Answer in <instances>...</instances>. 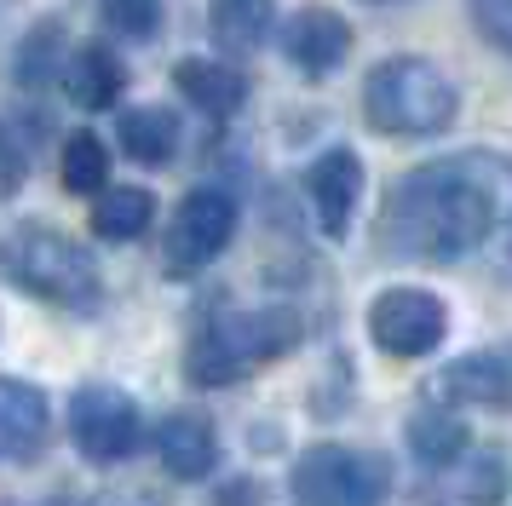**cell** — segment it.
I'll return each instance as SVG.
<instances>
[{
    "label": "cell",
    "mask_w": 512,
    "mask_h": 506,
    "mask_svg": "<svg viewBox=\"0 0 512 506\" xmlns=\"http://www.w3.org/2000/svg\"><path fill=\"white\" fill-rule=\"evenodd\" d=\"M87 506H167L156 489H110V495H93Z\"/></svg>",
    "instance_id": "cell-25"
},
{
    "label": "cell",
    "mask_w": 512,
    "mask_h": 506,
    "mask_svg": "<svg viewBox=\"0 0 512 506\" xmlns=\"http://www.w3.org/2000/svg\"><path fill=\"white\" fill-rule=\"evenodd\" d=\"M501 225H512V156L461 150V156L420 161L415 173L386 190L380 207V253L449 265L484 248Z\"/></svg>",
    "instance_id": "cell-1"
},
{
    "label": "cell",
    "mask_w": 512,
    "mask_h": 506,
    "mask_svg": "<svg viewBox=\"0 0 512 506\" xmlns=\"http://www.w3.org/2000/svg\"><path fill=\"white\" fill-rule=\"evenodd\" d=\"M277 23V0H213L208 6V35L225 52H259L271 41Z\"/></svg>",
    "instance_id": "cell-16"
},
{
    "label": "cell",
    "mask_w": 512,
    "mask_h": 506,
    "mask_svg": "<svg viewBox=\"0 0 512 506\" xmlns=\"http://www.w3.org/2000/svg\"><path fill=\"white\" fill-rule=\"evenodd\" d=\"M461 110L455 81L432 58H386L363 81V121L386 138H426L443 133Z\"/></svg>",
    "instance_id": "cell-2"
},
{
    "label": "cell",
    "mask_w": 512,
    "mask_h": 506,
    "mask_svg": "<svg viewBox=\"0 0 512 506\" xmlns=\"http://www.w3.org/2000/svg\"><path fill=\"white\" fill-rule=\"evenodd\" d=\"M173 87L208 115H236L242 98H248V81H242L231 64H213V58H185V64H173Z\"/></svg>",
    "instance_id": "cell-15"
},
{
    "label": "cell",
    "mask_w": 512,
    "mask_h": 506,
    "mask_svg": "<svg viewBox=\"0 0 512 506\" xmlns=\"http://www.w3.org/2000/svg\"><path fill=\"white\" fill-rule=\"evenodd\" d=\"M300 345V317L288 305H265V311H236V317L208 322L185 351V374L196 386H231L254 368L277 363Z\"/></svg>",
    "instance_id": "cell-3"
},
{
    "label": "cell",
    "mask_w": 512,
    "mask_h": 506,
    "mask_svg": "<svg viewBox=\"0 0 512 506\" xmlns=\"http://www.w3.org/2000/svg\"><path fill=\"white\" fill-rule=\"evenodd\" d=\"M305 196H311V213H317L328 242H346L357 196H363V161L351 156V150H323L305 167Z\"/></svg>",
    "instance_id": "cell-9"
},
{
    "label": "cell",
    "mask_w": 512,
    "mask_h": 506,
    "mask_svg": "<svg viewBox=\"0 0 512 506\" xmlns=\"http://www.w3.org/2000/svg\"><path fill=\"white\" fill-rule=\"evenodd\" d=\"M64 92H70L81 110H110L121 92H127V69L110 46H81L64 69Z\"/></svg>",
    "instance_id": "cell-14"
},
{
    "label": "cell",
    "mask_w": 512,
    "mask_h": 506,
    "mask_svg": "<svg viewBox=\"0 0 512 506\" xmlns=\"http://www.w3.org/2000/svg\"><path fill=\"white\" fill-rule=\"evenodd\" d=\"M0 276L18 282L24 294L47 299V305H70V311H87L98 299V265L93 253L70 242L64 230L52 225H18L6 242H0Z\"/></svg>",
    "instance_id": "cell-4"
},
{
    "label": "cell",
    "mask_w": 512,
    "mask_h": 506,
    "mask_svg": "<svg viewBox=\"0 0 512 506\" xmlns=\"http://www.w3.org/2000/svg\"><path fill=\"white\" fill-rule=\"evenodd\" d=\"M449 311L432 288H386L369 305V334L386 357H426L443 345Z\"/></svg>",
    "instance_id": "cell-8"
},
{
    "label": "cell",
    "mask_w": 512,
    "mask_h": 506,
    "mask_svg": "<svg viewBox=\"0 0 512 506\" xmlns=\"http://www.w3.org/2000/svg\"><path fill=\"white\" fill-rule=\"evenodd\" d=\"M156 455H162V466L173 472V478H208L213 460H219V437H213V426L202 420V414H167L162 432H156Z\"/></svg>",
    "instance_id": "cell-13"
},
{
    "label": "cell",
    "mask_w": 512,
    "mask_h": 506,
    "mask_svg": "<svg viewBox=\"0 0 512 506\" xmlns=\"http://www.w3.org/2000/svg\"><path fill=\"white\" fill-rule=\"evenodd\" d=\"M70 437L87 460H127L144 437L139 403L121 386H81L70 397Z\"/></svg>",
    "instance_id": "cell-7"
},
{
    "label": "cell",
    "mask_w": 512,
    "mask_h": 506,
    "mask_svg": "<svg viewBox=\"0 0 512 506\" xmlns=\"http://www.w3.org/2000/svg\"><path fill=\"white\" fill-rule=\"evenodd\" d=\"M346 52H351V23L334 6H305L300 18L288 23V58L311 81L334 75V69L346 64Z\"/></svg>",
    "instance_id": "cell-10"
},
{
    "label": "cell",
    "mask_w": 512,
    "mask_h": 506,
    "mask_svg": "<svg viewBox=\"0 0 512 506\" xmlns=\"http://www.w3.org/2000/svg\"><path fill=\"white\" fill-rule=\"evenodd\" d=\"M150 219H156V196L144 184H116V190L104 184L93 196V230L104 242H133L150 230Z\"/></svg>",
    "instance_id": "cell-17"
},
{
    "label": "cell",
    "mask_w": 512,
    "mask_h": 506,
    "mask_svg": "<svg viewBox=\"0 0 512 506\" xmlns=\"http://www.w3.org/2000/svg\"><path fill=\"white\" fill-rule=\"evenodd\" d=\"M512 489V466L501 455H472L461 466V501L466 506H501Z\"/></svg>",
    "instance_id": "cell-21"
},
{
    "label": "cell",
    "mask_w": 512,
    "mask_h": 506,
    "mask_svg": "<svg viewBox=\"0 0 512 506\" xmlns=\"http://www.w3.org/2000/svg\"><path fill=\"white\" fill-rule=\"evenodd\" d=\"M47 397L29 386V380H12L0 374V466L12 460H35L41 443H47Z\"/></svg>",
    "instance_id": "cell-11"
},
{
    "label": "cell",
    "mask_w": 512,
    "mask_h": 506,
    "mask_svg": "<svg viewBox=\"0 0 512 506\" xmlns=\"http://www.w3.org/2000/svg\"><path fill=\"white\" fill-rule=\"evenodd\" d=\"M392 489V466L374 449L317 443L294 466V506H380Z\"/></svg>",
    "instance_id": "cell-5"
},
{
    "label": "cell",
    "mask_w": 512,
    "mask_h": 506,
    "mask_svg": "<svg viewBox=\"0 0 512 506\" xmlns=\"http://www.w3.org/2000/svg\"><path fill=\"white\" fill-rule=\"evenodd\" d=\"M58 173H64V190H70V196H98V190L110 184V150H104V138L98 133H70L64 138Z\"/></svg>",
    "instance_id": "cell-20"
},
{
    "label": "cell",
    "mask_w": 512,
    "mask_h": 506,
    "mask_svg": "<svg viewBox=\"0 0 512 506\" xmlns=\"http://www.w3.org/2000/svg\"><path fill=\"white\" fill-rule=\"evenodd\" d=\"M231 230H236L231 190L196 184L179 202V213H173V230H167V271L190 276V271H202V265H213L219 253L231 248Z\"/></svg>",
    "instance_id": "cell-6"
},
{
    "label": "cell",
    "mask_w": 512,
    "mask_h": 506,
    "mask_svg": "<svg viewBox=\"0 0 512 506\" xmlns=\"http://www.w3.org/2000/svg\"><path fill=\"white\" fill-rule=\"evenodd\" d=\"M472 18L501 52H512V0H472Z\"/></svg>",
    "instance_id": "cell-24"
},
{
    "label": "cell",
    "mask_w": 512,
    "mask_h": 506,
    "mask_svg": "<svg viewBox=\"0 0 512 506\" xmlns=\"http://www.w3.org/2000/svg\"><path fill=\"white\" fill-rule=\"evenodd\" d=\"M438 386H443V397H455V403L512 409V345H489V351H472L461 363H449Z\"/></svg>",
    "instance_id": "cell-12"
},
{
    "label": "cell",
    "mask_w": 512,
    "mask_h": 506,
    "mask_svg": "<svg viewBox=\"0 0 512 506\" xmlns=\"http://www.w3.org/2000/svg\"><path fill=\"white\" fill-rule=\"evenodd\" d=\"M409 449H415L426 466H449V460L466 455V426L461 414L449 409H420L415 420H409Z\"/></svg>",
    "instance_id": "cell-19"
},
{
    "label": "cell",
    "mask_w": 512,
    "mask_h": 506,
    "mask_svg": "<svg viewBox=\"0 0 512 506\" xmlns=\"http://www.w3.org/2000/svg\"><path fill=\"white\" fill-rule=\"evenodd\" d=\"M121 150L133 161H144V167H162V161H173V150H179V115L162 110V104H139V110L121 115Z\"/></svg>",
    "instance_id": "cell-18"
},
{
    "label": "cell",
    "mask_w": 512,
    "mask_h": 506,
    "mask_svg": "<svg viewBox=\"0 0 512 506\" xmlns=\"http://www.w3.org/2000/svg\"><path fill=\"white\" fill-rule=\"evenodd\" d=\"M98 12L104 23L127 35V41H139V35H156V23H162V0H98Z\"/></svg>",
    "instance_id": "cell-23"
},
{
    "label": "cell",
    "mask_w": 512,
    "mask_h": 506,
    "mask_svg": "<svg viewBox=\"0 0 512 506\" xmlns=\"http://www.w3.org/2000/svg\"><path fill=\"white\" fill-rule=\"evenodd\" d=\"M58 41H64V29H58V23H41V29H29L24 52H18V81H24V87H47V81H52V64H58Z\"/></svg>",
    "instance_id": "cell-22"
}]
</instances>
